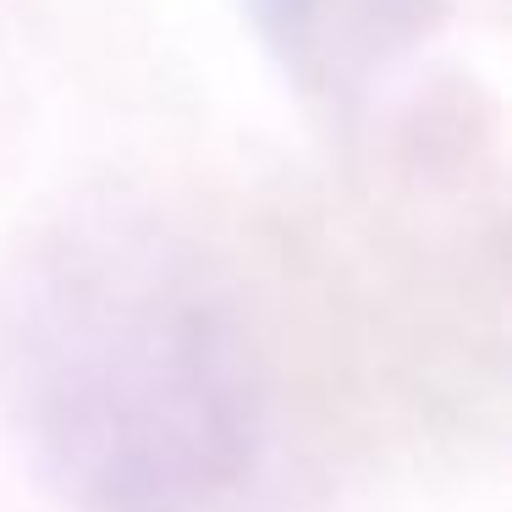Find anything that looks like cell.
I'll use <instances>...</instances> for the list:
<instances>
[{"label":"cell","instance_id":"obj_1","mask_svg":"<svg viewBox=\"0 0 512 512\" xmlns=\"http://www.w3.org/2000/svg\"><path fill=\"white\" fill-rule=\"evenodd\" d=\"M12 402L78 512H270V424L210 270L149 226H78L12 309Z\"/></svg>","mask_w":512,"mask_h":512},{"label":"cell","instance_id":"obj_2","mask_svg":"<svg viewBox=\"0 0 512 512\" xmlns=\"http://www.w3.org/2000/svg\"><path fill=\"white\" fill-rule=\"evenodd\" d=\"M276 23V39L303 67L347 72L402 34L413 0H259Z\"/></svg>","mask_w":512,"mask_h":512}]
</instances>
